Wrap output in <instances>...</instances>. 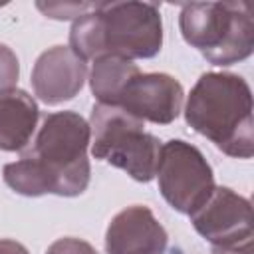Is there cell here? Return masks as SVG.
Returning <instances> with one entry per match:
<instances>
[{"label":"cell","mask_w":254,"mask_h":254,"mask_svg":"<svg viewBox=\"0 0 254 254\" xmlns=\"http://www.w3.org/2000/svg\"><path fill=\"white\" fill-rule=\"evenodd\" d=\"M89 139V123L79 113H48L22 157L4 165L2 179L22 196H79L91 177Z\"/></svg>","instance_id":"6da1fadb"},{"label":"cell","mask_w":254,"mask_h":254,"mask_svg":"<svg viewBox=\"0 0 254 254\" xmlns=\"http://www.w3.org/2000/svg\"><path fill=\"white\" fill-rule=\"evenodd\" d=\"M161 48V10L151 2H97L91 12L73 20L69 30V50L83 62L103 56L149 60Z\"/></svg>","instance_id":"7a4b0ae2"},{"label":"cell","mask_w":254,"mask_h":254,"mask_svg":"<svg viewBox=\"0 0 254 254\" xmlns=\"http://www.w3.org/2000/svg\"><path fill=\"white\" fill-rule=\"evenodd\" d=\"M185 121L228 157L250 159L254 155L252 91L238 73H202L189 93Z\"/></svg>","instance_id":"3957f363"},{"label":"cell","mask_w":254,"mask_h":254,"mask_svg":"<svg viewBox=\"0 0 254 254\" xmlns=\"http://www.w3.org/2000/svg\"><path fill=\"white\" fill-rule=\"evenodd\" d=\"M183 40L212 65H232L254 50V18L244 2H190L181 8Z\"/></svg>","instance_id":"277c9868"},{"label":"cell","mask_w":254,"mask_h":254,"mask_svg":"<svg viewBox=\"0 0 254 254\" xmlns=\"http://www.w3.org/2000/svg\"><path fill=\"white\" fill-rule=\"evenodd\" d=\"M91 155L125 171L139 183L155 179L161 141L145 131V123L117 105L95 103L89 117Z\"/></svg>","instance_id":"5b68a950"},{"label":"cell","mask_w":254,"mask_h":254,"mask_svg":"<svg viewBox=\"0 0 254 254\" xmlns=\"http://www.w3.org/2000/svg\"><path fill=\"white\" fill-rule=\"evenodd\" d=\"M155 177L163 198L181 214L194 212L216 187L204 155L183 139L161 145Z\"/></svg>","instance_id":"8992f818"},{"label":"cell","mask_w":254,"mask_h":254,"mask_svg":"<svg viewBox=\"0 0 254 254\" xmlns=\"http://www.w3.org/2000/svg\"><path fill=\"white\" fill-rule=\"evenodd\" d=\"M194 230L212 248H238L252 244L250 200L228 187H214L208 198L189 214Z\"/></svg>","instance_id":"52a82bcc"},{"label":"cell","mask_w":254,"mask_h":254,"mask_svg":"<svg viewBox=\"0 0 254 254\" xmlns=\"http://www.w3.org/2000/svg\"><path fill=\"white\" fill-rule=\"evenodd\" d=\"M183 85L169 73H139L121 93L117 107L143 123L169 125L183 109Z\"/></svg>","instance_id":"ba28073f"},{"label":"cell","mask_w":254,"mask_h":254,"mask_svg":"<svg viewBox=\"0 0 254 254\" xmlns=\"http://www.w3.org/2000/svg\"><path fill=\"white\" fill-rule=\"evenodd\" d=\"M87 79V65L69 46H54L42 52L32 69V87L46 105L73 99Z\"/></svg>","instance_id":"9c48e42d"},{"label":"cell","mask_w":254,"mask_h":254,"mask_svg":"<svg viewBox=\"0 0 254 254\" xmlns=\"http://www.w3.org/2000/svg\"><path fill=\"white\" fill-rule=\"evenodd\" d=\"M169 234L145 204L119 210L105 232L107 254H165Z\"/></svg>","instance_id":"30bf717a"},{"label":"cell","mask_w":254,"mask_h":254,"mask_svg":"<svg viewBox=\"0 0 254 254\" xmlns=\"http://www.w3.org/2000/svg\"><path fill=\"white\" fill-rule=\"evenodd\" d=\"M38 103L24 89L0 93V151H24L36 135Z\"/></svg>","instance_id":"8fae6325"},{"label":"cell","mask_w":254,"mask_h":254,"mask_svg":"<svg viewBox=\"0 0 254 254\" xmlns=\"http://www.w3.org/2000/svg\"><path fill=\"white\" fill-rule=\"evenodd\" d=\"M141 73L139 65L131 60L117 56H103L93 60V67L89 71V87L97 103L101 105H117L121 93Z\"/></svg>","instance_id":"7c38bea8"},{"label":"cell","mask_w":254,"mask_h":254,"mask_svg":"<svg viewBox=\"0 0 254 254\" xmlns=\"http://www.w3.org/2000/svg\"><path fill=\"white\" fill-rule=\"evenodd\" d=\"M95 6L97 2H36V8L52 20H77Z\"/></svg>","instance_id":"4fadbf2b"},{"label":"cell","mask_w":254,"mask_h":254,"mask_svg":"<svg viewBox=\"0 0 254 254\" xmlns=\"http://www.w3.org/2000/svg\"><path fill=\"white\" fill-rule=\"evenodd\" d=\"M20 77V62L12 48L0 44V93L14 89Z\"/></svg>","instance_id":"5bb4252c"},{"label":"cell","mask_w":254,"mask_h":254,"mask_svg":"<svg viewBox=\"0 0 254 254\" xmlns=\"http://www.w3.org/2000/svg\"><path fill=\"white\" fill-rule=\"evenodd\" d=\"M46 254H97V250L81 238L65 236V238H58L56 242H52Z\"/></svg>","instance_id":"9a60e30c"},{"label":"cell","mask_w":254,"mask_h":254,"mask_svg":"<svg viewBox=\"0 0 254 254\" xmlns=\"http://www.w3.org/2000/svg\"><path fill=\"white\" fill-rule=\"evenodd\" d=\"M0 254H30V252L24 244L10 240V238H2L0 240Z\"/></svg>","instance_id":"2e32d148"}]
</instances>
